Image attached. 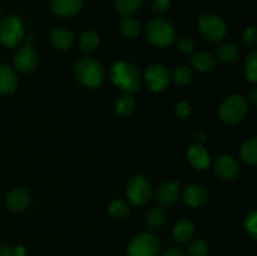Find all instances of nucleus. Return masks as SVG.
Here are the masks:
<instances>
[{"label": "nucleus", "instance_id": "obj_1", "mask_svg": "<svg viewBox=\"0 0 257 256\" xmlns=\"http://www.w3.org/2000/svg\"><path fill=\"white\" fill-rule=\"evenodd\" d=\"M110 78H112V82L117 85V88H119L127 94L140 89V70L130 62L122 60V62L114 63L110 69Z\"/></svg>", "mask_w": 257, "mask_h": 256}, {"label": "nucleus", "instance_id": "obj_2", "mask_svg": "<svg viewBox=\"0 0 257 256\" xmlns=\"http://www.w3.org/2000/svg\"><path fill=\"white\" fill-rule=\"evenodd\" d=\"M75 78L87 88H98L104 79V70L94 58H80L74 68Z\"/></svg>", "mask_w": 257, "mask_h": 256}, {"label": "nucleus", "instance_id": "obj_3", "mask_svg": "<svg viewBox=\"0 0 257 256\" xmlns=\"http://www.w3.org/2000/svg\"><path fill=\"white\" fill-rule=\"evenodd\" d=\"M147 39L157 47H167L176 39V29L168 20L162 18H153L146 25Z\"/></svg>", "mask_w": 257, "mask_h": 256}, {"label": "nucleus", "instance_id": "obj_4", "mask_svg": "<svg viewBox=\"0 0 257 256\" xmlns=\"http://www.w3.org/2000/svg\"><path fill=\"white\" fill-rule=\"evenodd\" d=\"M198 28L203 39L208 43L221 42L227 33V27L222 18L213 13H205L198 20Z\"/></svg>", "mask_w": 257, "mask_h": 256}, {"label": "nucleus", "instance_id": "obj_5", "mask_svg": "<svg viewBox=\"0 0 257 256\" xmlns=\"http://www.w3.org/2000/svg\"><path fill=\"white\" fill-rule=\"evenodd\" d=\"M24 37V24L18 15L10 14L0 23V43L7 48H13L22 42Z\"/></svg>", "mask_w": 257, "mask_h": 256}, {"label": "nucleus", "instance_id": "obj_6", "mask_svg": "<svg viewBox=\"0 0 257 256\" xmlns=\"http://www.w3.org/2000/svg\"><path fill=\"white\" fill-rule=\"evenodd\" d=\"M220 118L227 124H236L241 122L247 114V103L240 94H233L228 97L220 107Z\"/></svg>", "mask_w": 257, "mask_h": 256}, {"label": "nucleus", "instance_id": "obj_7", "mask_svg": "<svg viewBox=\"0 0 257 256\" xmlns=\"http://www.w3.org/2000/svg\"><path fill=\"white\" fill-rule=\"evenodd\" d=\"M160 252V240L151 232L140 233L128 245V256H158Z\"/></svg>", "mask_w": 257, "mask_h": 256}, {"label": "nucleus", "instance_id": "obj_8", "mask_svg": "<svg viewBox=\"0 0 257 256\" xmlns=\"http://www.w3.org/2000/svg\"><path fill=\"white\" fill-rule=\"evenodd\" d=\"M125 193L133 205L142 207L150 202L151 197H152V187L146 177L133 176L127 182Z\"/></svg>", "mask_w": 257, "mask_h": 256}, {"label": "nucleus", "instance_id": "obj_9", "mask_svg": "<svg viewBox=\"0 0 257 256\" xmlns=\"http://www.w3.org/2000/svg\"><path fill=\"white\" fill-rule=\"evenodd\" d=\"M145 79L153 92H162L170 84V73L162 64H152L145 73Z\"/></svg>", "mask_w": 257, "mask_h": 256}, {"label": "nucleus", "instance_id": "obj_10", "mask_svg": "<svg viewBox=\"0 0 257 256\" xmlns=\"http://www.w3.org/2000/svg\"><path fill=\"white\" fill-rule=\"evenodd\" d=\"M38 63V55L32 45H24L19 48L14 54V67L22 73H30L35 69Z\"/></svg>", "mask_w": 257, "mask_h": 256}, {"label": "nucleus", "instance_id": "obj_11", "mask_svg": "<svg viewBox=\"0 0 257 256\" xmlns=\"http://www.w3.org/2000/svg\"><path fill=\"white\" fill-rule=\"evenodd\" d=\"M213 172L221 180H232L238 173V165L231 156H220L213 162Z\"/></svg>", "mask_w": 257, "mask_h": 256}, {"label": "nucleus", "instance_id": "obj_12", "mask_svg": "<svg viewBox=\"0 0 257 256\" xmlns=\"http://www.w3.org/2000/svg\"><path fill=\"white\" fill-rule=\"evenodd\" d=\"M84 0H52L50 9L53 14L60 18L73 17L82 10Z\"/></svg>", "mask_w": 257, "mask_h": 256}, {"label": "nucleus", "instance_id": "obj_13", "mask_svg": "<svg viewBox=\"0 0 257 256\" xmlns=\"http://www.w3.org/2000/svg\"><path fill=\"white\" fill-rule=\"evenodd\" d=\"M30 196L24 188H13L5 197V205L12 212H22L29 206Z\"/></svg>", "mask_w": 257, "mask_h": 256}, {"label": "nucleus", "instance_id": "obj_14", "mask_svg": "<svg viewBox=\"0 0 257 256\" xmlns=\"http://www.w3.org/2000/svg\"><path fill=\"white\" fill-rule=\"evenodd\" d=\"M208 193L201 185H190L183 191V200L193 208L201 207L207 202Z\"/></svg>", "mask_w": 257, "mask_h": 256}, {"label": "nucleus", "instance_id": "obj_15", "mask_svg": "<svg viewBox=\"0 0 257 256\" xmlns=\"http://www.w3.org/2000/svg\"><path fill=\"white\" fill-rule=\"evenodd\" d=\"M18 88V78L14 69L7 64H0V94H12Z\"/></svg>", "mask_w": 257, "mask_h": 256}, {"label": "nucleus", "instance_id": "obj_16", "mask_svg": "<svg viewBox=\"0 0 257 256\" xmlns=\"http://www.w3.org/2000/svg\"><path fill=\"white\" fill-rule=\"evenodd\" d=\"M180 198V183L172 181V182L163 183L157 191L158 203L163 206L173 205Z\"/></svg>", "mask_w": 257, "mask_h": 256}, {"label": "nucleus", "instance_id": "obj_17", "mask_svg": "<svg viewBox=\"0 0 257 256\" xmlns=\"http://www.w3.org/2000/svg\"><path fill=\"white\" fill-rule=\"evenodd\" d=\"M187 158L191 165L197 170H206L210 166V153L201 145H193L188 150Z\"/></svg>", "mask_w": 257, "mask_h": 256}, {"label": "nucleus", "instance_id": "obj_18", "mask_svg": "<svg viewBox=\"0 0 257 256\" xmlns=\"http://www.w3.org/2000/svg\"><path fill=\"white\" fill-rule=\"evenodd\" d=\"M53 47L59 50H69L74 44V35L67 28H58L50 35Z\"/></svg>", "mask_w": 257, "mask_h": 256}, {"label": "nucleus", "instance_id": "obj_19", "mask_svg": "<svg viewBox=\"0 0 257 256\" xmlns=\"http://www.w3.org/2000/svg\"><path fill=\"white\" fill-rule=\"evenodd\" d=\"M191 63L198 72H210L215 68L216 58L210 52H198L191 58Z\"/></svg>", "mask_w": 257, "mask_h": 256}, {"label": "nucleus", "instance_id": "obj_20", "mask_svg": "<svg viewBox=\"0 0 257 256\" xmlns=\"http://www.w3.org/2000/svg\"><path fill=\"white\" fill-rule=\"evenodd\" d=\"M193 231H195V227H193L192 222L186 220L178 221L173 227V238L176 242L186 243L192 237Z\"/></svg>", "mask_w": 257, "mask_h": 256}, {"label": "nucleus", "instance_id": "obj_21", "mask_svg": "<svg viewBox=\"0 0 257 256\" xmlns=\"http://www.w3.org/2000/svg\"><path fill=\"white\" fill-rule=\"evenodd\" d=\"M241 158L246 165L253 166L257 162V138L251 137L250 140L246 141L240 150Z\"/></svg>", "mask_w": 257, "mask_h": 256}, {"label": "nucleus", "instance_id": "obj_22", "mask_svg": "<svg viewBox=\"0 0 257 256\" xmlns=\"http://www.w3.org/2000/svg\"><path fill=\"white\" fill-rule=\"evenodd\" d=\"M145 0H114V8L120 15L128 17L142 7Z\"/></svg>", "mask_w": 257, "mask_h": 256}, {"label": "nucleus", "instance_id": "obj_23", "mask_svg": "<svg viewBox=\"0 0 257 256\" xmlns=\"http://www.w3.org/2000/svg\"><path fill=\"white\" fill-rule=\"evenodd\" d=\"M238 55H240V52H238L237 47L235 44H231V43H225V44H221L217 48L218 59L225 63L236 62Z\"/></svg>", "mask_w": 257, "mask_h": 256}, {"label": "nucleus", "instance_id": "obj_24", "mask_svg": "<svg viewBox=\"0 0 257 256\" xmlns=\"http://www.w3.org/2000/svg\"><path fill=\"white\" fill-rule=\"evenodd\" d=\"M119 29L124 37L130 38V39H133V38L140 35L141 25L136 19H132V18L127 17V18H123V19L120 20Z\"/></svg>", "mask_w": 257, "mask_h": 256}, {"label": "nucleus", "instance_id": "obj_25", "mask_svg": "<svg viewBox=\"0 0 257 256\" xmlns=\"http://www.w3.org/2000/svg\"><path fill=\"white\" fill-rule=\"evenodd\" d=\"M98 44H99V35L95 32L88 30V32L83 33L82 37H80L79 47L83 53L93 52L98 47Z\"/></svg>", "mask_w": 257, "mask_h": 256}, {"label": "nucleus", "instance_id": "obj_26", "mask_svg": "<svg viewBox=\"0 0 257 256\" xmlns=\"http://www.w3.org/2000/svg\"><path fill=\"white\" fill-rule=\"evenodd\" d=\"M115 110L120 117H130L135 110V99L130 94L124 93L115 103Z\"/></svg>", "mask_w": 257, "mask_h": 256}, {"label": "nucleus", "instance_id": "obj_27", "mask_svg": "<svg viewBox=\"0 0 257 256\" xmlns=\"http://www.w3.org/2000/svg\"><path fill=\"white\" fill-rule=\"evenodd\" d=\"M243 72H245L246 79L250 83H256L257 82V53L252 52L247 55L245 60V68H243Z\"/></svg>", "mask_w": 257, "mask_h": 256}, {"label": "nucleus", "instance_id": "obj_28", "mask_svg": "<svg viewBox=\"0 0 257 256\" xmlns=\"http://www.w3.org/2000/svg\"><path fill=\"white\" fill-rule=\"evenodd\" d=\"M109 215L114 218H124L127 216H130L131 213V207L127 202L122 200H114L110 202L109 207Z\"/></svg>", "mask_w": 257, "mask_h": 256}, {"label": "nucleus", "instance_id": "obj_29", "mask_svg": "<svg viewBox=\"0 0 257 256\" xmlns=\"http://www.w3.org/2000/svg\"><path fill=\"white\" fill-rule=\"evenodd\" d=\"M173 82L178 85H186L192 80V70L187 65H181L173 70Z\"/></svg>", "mask_w": 257, "mask_h": 256}, {"label": "nucleus", "instance_id": "obj_30", "mask_svg": "<svg viewBox=\"0 0 257 256\" xmlns=\"http://www.w3.org/2000/svg\"><path fill=\"white\" fill-rule=\"evenodd\" d=\"M166 215L161 208H152L146 216V223L151 228H158L165 223Z\"/></svg>", "mask_w": 257, "mask_h": 256}, {"label": "nucleus", "instance_id": "obj_31", "mask_svg": "<svg viewBox=\"0 0 257 256\" xmlns=\"http://www.w3.org/2000/svg\"><path fill=\"white\" fill-rule=\"evenodd\" d=\"M188 253L190 256H206L208 253V245L201 238H197L188 245Z\"/></svg>", "mask_w": 257, "mask_h": 256}, {"label": "nucleus", "instance_id": "obj_32", "mask_svg": "<svg viewBox=\"0 0 257 256\" xmlns=\"http://www.w3.org/2000/svg\"><path fill=\"white\" fill-rule=\"evenodd\" d=\"M245 228L247 231L248 235L251 236V238L256 240L257 237V212L252 211L247 215L245 220Z\"/></svg>", "mask_w": 257, "mask_h": 256}, {"label": "nucleus", "instance_id": "obj_33", "mask_svg": "<svg viewBox=\"0 0 257 256\" xmlns=\"http://www.w3.org/2000/svg\"><path fill=\"white\" fill-rule=\"evenodd\" d=\"M171 8V0H152L151 9L155 14L162 15L167 13Z\"/></svg>", "mask_w": 257, "mask_h": 256}, {"label": "nucleus", "instance_id": "obj_34", "mask_svg": "<svg viewBox=\"0 0 257 256\" xmlns=\"http://www.w3.org/2000/svg\"><path fill=\"white\" fill-rule=\"evenodd\" d=\"M243 43L250 48H253L257 44V32L255 27L251 25V27L246 28L245 33H243Z\"/></svg>", "mask_w": 257, "mask_h": 256}, {"label": "nucleus", "instance_id": "obj_35", "mask_svg": "<svg viewBox=\"0 0 257 256\" xmlns=\"http://www.w3.org/2000/svg\"><path fill=\"white\" fill-rule=\"evenodd\" d=\"M193 42L190 38H182V39L178 40V49L181 53L188 55L193 52Z\"/></svg>", "mask_w": 257, "mask_h": 256}, {"label": "nucleus", "instance_id": "obj_36", "mask_svg": "<svg viewBox=\"0 0 257 256\" xmlns=\"http://www.w3.org/2000/svg\"><path fill=\"white\" fill-rule=\"evenodd\" d=\"M190 104L187 102H180L176 105V115H177L180 119H185L186 117H188L190 114Z\"/></svg>", "mask_w": 257, "mask_h": 256}, {"label": "nucleus", "instance_id": "obj_37", "mask_svg": "<svg viewBox=\"0 0 257 256\" xmlns=\"http://www.w3.org/2000/svg\"><path fill=\"white\" fill-rule=\"evenodd\" d=\"M163 256H185V253H183V251L181 250V248L171 247L163 253Z\"/></svg>", "mask_w": 257, "mask_h": 256}, {"label": "nucleus", "instance_id": "obj_38", "mask_svg": "<svg viewBox=\"0 0 257 256\" xmlns=\"http://www.w3.org/2000/svg\"><path fill=\"white\" fill-rule=\"evenodd\" d=\"M0 256H14L13 248L10 246H0Z\"/></svg>", "mask_w": 257, "mask_h": 256}, {"label": "nucleus", "instance_id": "obj_39", "mask_svg": "<svg viewBox=\"0 0 257 256\" xmlns=\"http://www.w3.org/2000/svg\"><path fill=\"white\" fill-rule=\"evenodd\" d=\"M13 252H14V256H25L27 255V251H25L24 246L19 245L17 247L13 248Z\"/></svg>", "mask_w": 257, "mask_h": 256}, {"label": "nucleus", "instance_id": "obj_40", "mask_svg": "<svg viewBox=\"0 0 257 256\" xmlns=\"http://www.w3.org/2000/svg\"><path fill=\"white\" fill-rule=\"evenodd\" d=\"M250 100L252 103V105H257V89H252L250 94Z\"/></svg>", "mask_w": 257, "mask_h": 256}, {"label": "nucleus", "instance_id": "obj_41", "mask_svg": "<svg viewBox=\"0 0 257 256\" xmlns=\"http://www.w3.org/2000/svg\"><path fill=\"white\" fill-rule=\"evenodd\" d=\"M206 138H207V136L203 135V133H198V135H197V140H198V142H203V141H205Z\"/></svg>", "mask_w": 257, "mask_h": 256}, {"label": "nucleus", "instance_id": "obj_42", "mask_svg": "<svg viewBox=\"0 0 257 256\" xmlns=\"http://www.w3.org/2000/svg\"><path fill=\"white\" fill-rule=\"evenodd\" d=\"M2 14H3V10H2V8H0V17H2Z\"/></svg>", "mask_w": 257, "mask_h": 256}]
</instances>
